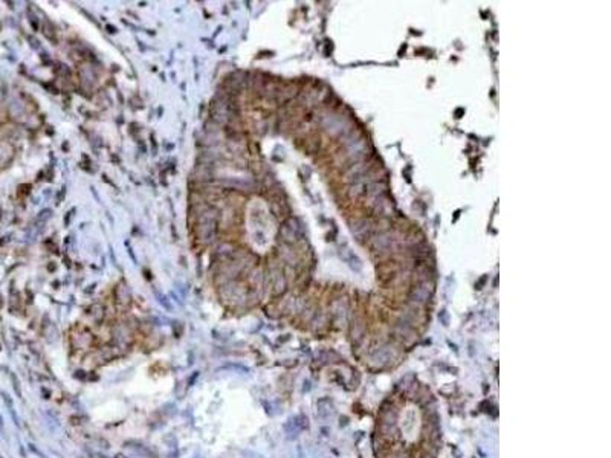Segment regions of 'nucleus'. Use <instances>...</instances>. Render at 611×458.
<instances>
[{
    "label": "nucleus",
    "mask_w": 611,
    "mask_h": 458,
    "mask_svg": "<svg viewBox=\"0 0 611 458\" xmlns=\"http://www.w3.org/2000/svg\"><path fill=\"white\" fill-rule=\"evenodd\" d=\"M116 295H118V300H119L121 304H128V303H130V292H128V289H127L124 284L118 287Z\"/></svg>",
    "instance_id": "nucleus-1"
}]
</instances>
